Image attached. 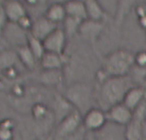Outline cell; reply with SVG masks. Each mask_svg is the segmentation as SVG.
Masks as SVG:
<instances>
[{"label": "cell", "mask_w": 146, "mask_h": 140, "mask_svg": "<svg viewBox=\"0 0 146 140\" xmlns=\"http://www.w3.org/2000/svg\"><path fill=\"white\" fill-rule=\"evenodd\" d=\"M46 52H52L64 56V51L67 44V36L63 28L58 27L43 42Z\"/></svg>", "instance_id": "obj_6"}, {"label": "cell", "mask_w": 146, "mask_h": 140, "mask_svg": "<svg viewBox=\"0 0 146 140\" xmlns=\"http://www.w3.org/2000/svg\"><path fill=\"white\" fill-rule=\"evenodd\" d=\"M18 59L17 55L13 53L12 51H6L0 54V68H4V70L10 67H13L15 60Z\"/></svg>", "instance_id": "obj_22"}, {"label": "cell", "mask_w": 146, "mask_h": 140, "mask_svg": "<svg viewBox=\"0 0 146 140\" xmlns=\"http://www.w3.org/2000/svg\"><path fill=\"white\" fill-rule=\"evenodd\" d=\"M3 4L9 22L16 23L21 17L28 15L25 5L20 1L9 0V1L3 2Z\"/></svg>", "instance_id": "obj_13"}, {"label": "cell", "mask_w": 146, "mask_h": 140, "mask_svg": "<svg viewBox=\"0 0 146 140\" xmlns=\"http://www.w3.org/2000/svg\"><path fill=\"white\" fill-rule=\"evenodd\" d=\"M29 33L22 30L16 23L9 22L5 27L2 37H4L9 42L13 43L16 47L27 45Z\"/></svg>", "instance_id": "obj_9"}, {"label": "cell", "mask_w": 146, "mask_h": 140, "mask_svg": "<svg viewBox=\"0 0 146 140\" xmlns=\"http://www.w3.org/2000/svg\"><path fill=\"white\" fill-rule=\"evenodd\" d=\"M83 140H96L95 134L92 133H86Z\"/></svg>", "instance_id": "obj_30"}, {"label": "cell", "mask_w": 146, "mask_h": 140, "mask_svg": "<svg viewBox=\"0 0 146 140\" xmlns=\"http://www.w3.org/2000/svg\"><path fill=\"white\" fill-rule=\"evenodd\" d=\"M8 23H9V19H8L6 12H5L4 4L3 2H0V37H2L3 31Z\"/></svg>", "instance_id": "obj_27"}, {"label": "cell", "mask_w": 146, "mask_h": 140, "mask_svg": "<svg viewBox=\"0 0 146 140\" xmlns=\"http://www.w3.org/2000/svg\"><path fill=\"white\" fill-rule=\"evenodd\" d=\"M13 131L8 129H0V140H13Z\"/></svg>", "instance_id": "obj_28"}, {"label": "cell", "mask_w": 146, "mask_h": 140, "mask_svg": "<svg viewBox=\"0 0 146 140\" xmlns=\"http://www.w3.org/2000/svg\"><path fill=\"white\" fill-rule=\"evenodd\" d=\"M58 25L46 18L45 16H38L34 20L32 29L29 34L37 40L44 42L52 33L58 28Z\"/></svg>", "instance_id": "obj_8"}, {"label": "cell", "mask_w": 146, "mask_h": 140, "mask_svg": "<svg viewBox=\"0 0 146 140\" xmlns=\"http://www.w3.org/2000/svg\"><path fill=\"white\" fill-rule=\"evenodd\" d=\"M146 100V88L141 86H135L126 93L122 104L135 112Z\"/></svg>", "instance_id": "obj_10"}, {"label": "cell", "mask_w": 146, "mask_h": 140, "mask_svg": "<svg viewBox=\"0 0 146 140\" xmlns=\"http://www.w3.org/2000/svg\"><path fill=\"white\" fill-rule=\"evenodd\" d=\"M134 67L140 70L146 69V50H140L135 53Z\"/></svg>", "instance_id": "obj_24"}, {"label": "cell", "mask_w": 146, "mask_h": 140, "mask_svg": "<svg viewBox=\"0 0 146 140\" xmlns=\"http://www.w3.org/2000/svg\"><path fill=\"white\" fill-rule=\"evenodd\" d=\"M136 13L137 18V24L141 29L146 30V11L142 5H137Z\"/></svg>", "instance_id": "obj_25"}, {"label": "cell", "mask_w": 146, "mask_h": 140, "mask_svg": "<svg viewBox=\"0 0 146 140\" xmlns=\"http://www.w3.org/2000/svg\"><path fill=\"white\" fill-rule=\"evenodd\" d=\"M65 9L67 16L78 19L79 21L87 20V12L85 1H68L65 2Z\"/></svg>", "instance_id": "obj_17"}, {"label": "cell", "mask_w": 146, "mask_h": 140, "mask_svg": "<svg viewBox=\"0 0 146 140\" xmlns=\"http://www.w3.org/2000/svg\"><path fill=\"white\" fill-rule=\"evenodd\" d=\"M143 7H144V9H145V11H146V3L143 4Z\"/></svg>", "instance_id": "obj_32"}, {"label": "cell", "mask_w": 146, "mask_h": 140, "mask_svg": "<svg viewBox=\"0 0 146 140\" xmlns=\"http://www.w3.org/2000/svg\"><path fill=\"white\" fill-rule=\"evenodd\" d=\"M39 62L43 70H62L65 61L64 57L61 55L45 52Z\"/></svg>", "instance_id": "obj_16"}, {"label": "cell", "mask_w": 146, "mask_h": 140, "mask_svg": "<svg viewBox=\"0 0 146 140\" xmlns=\"http://www.w3.org/2000/svg\"><path fill=\"white\" fill-rule=\"evenodd\" d=\"M105 24L106 22H100V21H93L87 19L81 23L78 35L80 36L81 38H83L85 42L92 45L94 49H96V42L105 28Z\"/></svg>", "instance_id": "obj_5"}, {"label": "cell", "mask_w": 146, "mask_h": 140, "mask_svg": "<svg viewBox=\"0 0 146 140\" xmlns=\"http://www.w3.org/2000/svg\"><path fill=\"white\" fill-rule=\"evenodd\" d=\"M75 111L73 106L67 101L63 95L56 94L54 99V114L56 121L58 124L60 121H62L64 118Z\"/></svg>", "instance_id": "obj_14"}, {"label": "cell", "mask_w": 146, "mask_h": 140, "mask_svg": "<svg viewBox=\"0 0 146 140\" xmlns=\"http://www.w3.org/2000/svg\"><path fill=\"white\" fill-rule=\"evenodd\" d=\"M85 6H86L87 19H89V20L106 22L110 17L105 9L101 5L100 1L87 0V1H85Z\"/></svg>", "instance_id": "obj_12"}, {"label": "cell", "mask_w": 146, "mask_h": 140, "mask_svg": "<svg viewBox=\"0 0 146 140\" xmlns=\"http://www.w3.org/2000/svg\"><path fill=\"white\" fill-rule=\"evenodd\" d=\"M44 16L48 18L49 20L56 24L63 23L67 17V13H66L64 3H59V2H54L49 5L44 13Z\"/></svg>", "instance_id": "obj_15"}, {"label": "cell", "mask_w": 146, "mask_h": 140, "mask_svg": "<svg viewBox=\"0 0 146 140\" xmlns=\"http://www.w3.org/2000/svg\"><path fill=\"white\" fill-rule=\"evenodd\" d=\"M136 86L131 75L107 78L95 84L96 107L107 111L112 107L122 103L128 90Z\"/></svg>", "instance_id": "obj_1"}, {"label": "cell", "mask_w": 146, "mask_h": 140, "mask_svg": "<svg viewBox=\"0 0 146 140\" xmlns=\"http://www.w3.org/2000/svg\"><path fill=\"white\" fill-rule=\"evenodd\" d=\"M135 53L128 49L119 48L112 51L104 57L101 67L96 72V82L107 78L130 75L134 68Z\"/></svg>", "instance_id": "obj_2"}, {"label": "cell", "mask_w": 146, "mask_h": 140, "mask_svg": "<svg viewBox=\"0 0 146 140\" xmlns=\"http://www.w3.org/2000/svg\"><path fill=\"white\" fill-rule=\"evenodd\" d=\"M145 81H146V78H145Z\"/></svg>", "instance_id": "obj_34"}, {"label": "cell", "mask_w": 146, "mask_h": 140, "mask_svg": "<svg viewBox=\"0 0 146 140\" xmlns=\"http://www.w3.org/2000/svg\"><path fill=\"white\" fill-rule=\"evenodd\" d=\"M95 134L96 140H126L125 127L108 122Z\"/></svg>", "instance_id": "obj_11"}, {"label": "cell", "mask_w": 146, "mask_h": 140, "mask_svg": "<svg viewBox=\"0 0 146 140\" xmlns=\"http://www.w3.org/2000/svg\"><path fill=\"white\" fill-rule=\"evenodd\" d=\"M39 81L46 86H57L63 81L62 70H43L39 74Z\"/></svg>", "instance_id": "obj_19"}, {"label": "cell", "mask_w": 146, "mask_h": 140, "mask_svg": "<svg viewBox=\"0 0 146 140\" xmlns=\"http://www.w3.org/2000/svg\"><path fill=\"white\" fill-rule=\"evenodd\" d=\"M63 96L82 116L91 109L96 108L95 84L78 81L71 84L65 89Z\"/></svg>", "instance_id": "obj_3"}, {"label": "cell", "mask_w": 146, "mask_h": 140, "mask_svg": "<svg viewBox=\"0 0 146 140\" xmlns=\"http://www.w3.org/2000/svg\"><path fill=\"white\" fill-rule=\"evenodd\" d=\"M145 121H146V106H145Z\"/></svg>", "instance_id": "obj_33"}, {"label": "cell", "mask_w": 146, "mask_h": 140, "mask_svg": "<svg viewBox=\"0 0 146 140\" xmlns=\"http://www.w3.org/2000/svg\"><path fill=\"white\" fill-rule=\"evenodd\" d=\"M33 23H34V20H33L32 17L29 15L21 17L17 22H16V24H17L22 30H24V31L27 33H30V31H31Z\"/></svg>", "instance_id": "obj_26"}, {"label": "cell", "mask_w": 146, "mask_h": 140, "mask_svg": "<svg viewBox=\"0 0 146 140\" xmlns=\"http://www.w3.org/2000/svg\"><path fill=\"white\" fill-rule=\"evenodd\" d=\"M28 46L31 49V51L33 52V54L35 55V59L37 60V62H39L41 60V58L43 57V55L45 54V47H44L43 42L37 40V38H34L33 36L29 34L28 36Z\"/></svg>", "instance_id": "obj_20"}, {"label": "cell", "mask_w": 146, "mask_h": 140, "mask_svg": "<svg viewBox=\"0 0 146 140\" xmlns=\"http://www.w3.org/2000/svg\"><path fill=\"white\" fill-rule=\"evenodd\" d=\"M16 55H17L18 60L22 62V64H23L27 69L33 70L35 67L37 60L35 59V55L33 54L31 49L29 48L28 44L18 47L17 51H16Z\"/></svg>", "instance_id": "obj_18"}, {"label": "cell", "mask_w": 146, "mask_h": 140, "mask_svg": "<svg viewBox=\"0 0 146 140\" xmlns=\"http://www.w3.org/2000/svg\"><path fill=\"white\" fill-rule=\"evenodd\" d=\"M32 114L35 120H42L47 116V114H48V109H47V107L45 105H43V104L37 103L33 106Z\"/></svg>", "instance_id": "obj_23"}, {"label": "cell", "mask_w": 146, "mask_h": 140, "mask_svg": "<svg viewBox=\"0 0 146 140\" xmlns=\"http://www.w3.org/2000/svg\"><path fill=\"white\" fill-rule=\"evenodd\" d=\"M0 129H8V130H13V122L10 119L3 120L0 122Z\"/></svg>", "instance_id": "obj_29"}, {"label": "cell", "mask_w": 146, "mask_h": 140, "mask_svg": "<svg viewBox=\"0 0 146 140\" xmlns=\"http://www.w3.org/2000/svg\"><path fill=\"white\" fill-rule=\"evenodd\" d=\"M83 21H79L78 19H75V18H72V17H69L67 16L66 19L63 22V30H64L66 36L68 37H72L74 35H76L78 34V30H79V27H80L81 23Z\"/></svg>", "instance_id": "obj_21"}, {"label": "cell", "mask_w": 146, "mask_h": 140, "mask_svg": "<svg viewBox=\"0 0 146 140\" xmlns=\"http://www.w3.org/2000/svg\"><path fill=\"white\" fill-rule=\"evenodd\" d=\"M108 122L115 125L126 127L132 122L134 118V112L129 109L122 103L117 104L106 111Z\"/></svg>", "instance_id": "obj_7"}, {"label": "cell", "mask_w": 146, "mask_h": 140, "mask_svg": "<svg viewBox=\"0 0 146 140\" xmlns=\"http://www.w3.org/2000/svg\"><path fill=\"white\" fill-rule=\"evenodd\" d=\"M108 123L106 111L100 108H93L82 116V125L87 133H96Z\"/></svg>", "instance_id": "obj_4"}, {"label": "cell", "mask_w": 146, "mask_h": 140, "mask_svg": "<svg viewBox=\"0 0 146 140\" xmlns=\"http://www.w3.org/2000/svg\"><path fill=\"white\" fill-rule=\"evenodd\" d=\"M142 136H143V140H146V121L143 122V127H142Z\"/></svg>", "instance_id": "obj_31"}]
</instances>
